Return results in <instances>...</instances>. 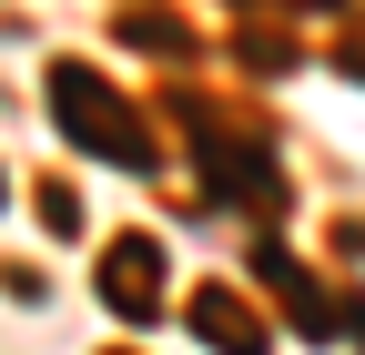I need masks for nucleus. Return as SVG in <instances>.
I'll return each mask as SVG.
<instances>
[{
  "label": "nucleus",
  "instance_id": "1",
  "mask_svg": "<svg viewBox=\"0 0 365 355\" xmlns=\"http://www.w3.org/2000/svg\"><path fill=\"white\" fill-rule=\"evenodd\" d=\"M51 122H61V143H81L91 163H122V173H153V122L132 112L102 71H81V61H51Z\"/></svg>",
  "mask_w": 365,
  "mask_h": 355
},
{
  "label": "nucleus",
  "instance_id": "6",
  "mask_svg": "<svg viewBox=\"0 0 365 355\" xmlns=\"http://www.w3.org/2000/svg\"><path fill=\"white\" fill-rule=\"evenodd\" d=\"M234 11H335V0H234Z\"/></svg>",
  "mask_w": 365,
  "mask_h": 355
},
{
  "label": "nucleus",
  "instance_id": "5",
  "mask_svg": "<svg viewBox=\"0 0 365 355\" xmlns=\"http://www.w3.org/2000/svg\"><path fill=\"white\" fill-rule=\"evenodd\" d=\"M254 274L274 284V304H284V325H294V335H314V345H325V335H345V304L314 284V274H304L284 244H254Z\"/></svg>",
  "mask_w": 365,
  "mask_h": 355
},
{
  "label": "nucleus",
  "instance_id": "3",
  "mask_svg": "<svg viewBox=\"0 0 365 355\" xmlns=\"http://www.w3.org/2000/svg\"><path fill=\"white\" fill-rule=\"evenodd\" d=\"M102 304L122 325H153L163 315V244L153 234H112L102 244Z\"/></svg>",
  "mask_w": 365,
  "mask_h": 355
},
{
  "label": "nucleus",
  "instance_id": "4",
  "mask_svg": "<svg viewBox=\"0 0 365 355\" xmlns=\"http://www.w3.org/2000/svg\"><path fill=\"white\" fill-rule=\"evenodd\" d=\"M182 325H193L213 355H274V325H264V304H254L244 284H193Z\"/></svg>",
  "mask_w": 365,
  "mask_h": 355
},
{
  "label": "nucleus",
  "instance_id": "2",
  "mask_svg": "<svg viewBox=\"0 0 365 355\" xmlns=\"http://www.w3.org/2000/svg\"><path fill=\"white\" fill-rule=\"evenodd\" d=\"M182 132H193V163H203V203H244V213H274V203H284V173H274V153L254 143L244 122L182 102Z\"/></svg>",
  "mask_w": 365,
  "mask_h": 355
}]
</instances>
